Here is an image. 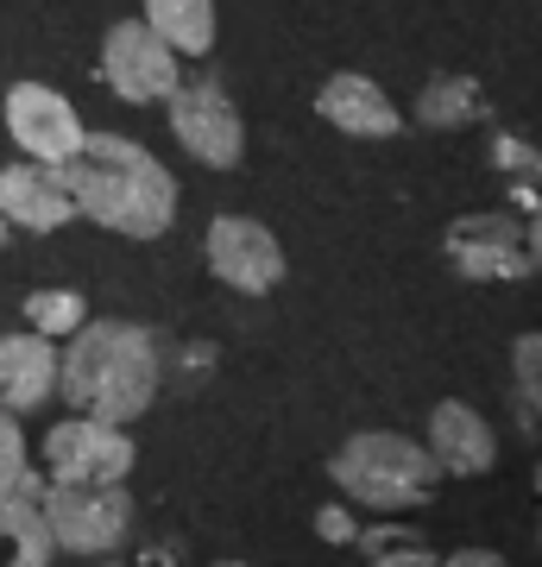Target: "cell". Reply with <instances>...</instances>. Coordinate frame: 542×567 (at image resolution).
Returning a JSON list of instances; mask_svg holds the SVG:
<instances>
[{"label":"cell","instance_id":"e0dca14e","mask_svg":"<svg viewBox=\"0 0 542 567\" xmlns=\"http://www.w3.org/2000/svg\"><path fill=\"white\" fill-rule=\"evenodd\" d=\"M145 25L177 58H208L215 51V0H145Z\"/></svg>","mask_w":542,"mask_h":567},{"label":"cell","instance_id":"ffe728a7","mask_svg":"<svg viewBox=\"0 0 542 567\" xmlns=\"http://www.w3.org/2000/svg\"><path fill=\"white\" fill-rule=\"evenodd\" d=\"M492 164H499V177L511 183V196H518L523 215H530V208L542 203V152L511 140V133H499V140H492Z\"/></svg>","mask_w":542,"mask_h":567},{"label":"cell","instance_id":"7402d4cb","mask_svg":"<svg viewBox=\"0 0 542 567\" xmlns=\"http://www.w3.org/2000/svg\"><path fill=\"white\" fill-rule=\"evenodd\" d=\"M511 372H518V391L536 404V416H542V328L536 334H518V347H511Z\"/></svg>","mask_w":542,"mask_h":567},{"label":"cell","instance_id":"cb8c5ba5","mask_svg":"<svg viewBox=\"0 0 542 567\" xmlns=\"http://www.w3.org/2000/svg\"><path fill=\"white\" fill-rule=\"evenodd\" d=\"M436 567H504L499 548H480V543H467V548H448Z\"/></svg>","mask_w":542,"mask_h":567},{"label":"cell","instance_id":"7c38bea8","mask_svg":"<svg viewBox=\"0 0 542 567\" xmlns=\"http://www.w3.org/2000/svg\"><path fill=\"white\" fill-rule=\"evenodd\" d=\"M76 215V196H70V177L58 164H7L0 171V221L25 227V234H58Z\"/></svg>","mask_w":542,"mask_h":567},{"label":"cell","instance_id":"7a4b0ae2","mask_svg":"<svg viewBox=\"0 0 542 567\" xmlns=\"http://www.w3.org/2000/svg\"><path fill=\"white\" fill-rule=\"evenodd\" d=\"M76 215H89L108 234L126 240H158L177 221V177L164 171L140 140L121 133H82V152L63 164Z\"/></svg>","mask_w":542,"mask_h":567},{"label":"cell","instance_id":"2e32d148","mask_svg":"<svg viewBox=\"0 0 542 567\" xmlns=\"http://www.w3.org/2000/svg\"><path fill=\"white\" fill-rule=\"evenodd\" d=\"M417 114H422V126H436V133H461V126L485 121L480 76H461V70L429 76V82H422V95H417Z\"/></svg>","mask_w":542,"mask_h":567},{"label":"cell","instance_id":"8fae6325","mask_svg":"<svg viewBox=\"0 0 542 567\" xmlns=\"http://www.w3.org/2000/svg\"><path fill=\"white\" fill-rule=\"evenodd\" d=\"M422 447L436 454L442 480H485L499 466V435H492V423L473 404H461V398H442V404L429 410Z\"/></svg>","mask_w":542,"mask_h":567},{"label":"cell","instance_id":"5bb4252c","mask_svg":"<svg viewBox=\"0 0 542 567\" xmlns=\"http://www.w3.org/2000/svg\"><path fill=\"white\" fill-rule=\"evenodd\" d=\"M316 114H321L328 126L354 133V140H391V133L403 126L398 102H391V95H385L372 76H360V70H341V76L321 82Z\"/></svg>","mask_w":542,"mask_h":567},{"label":"cell","instance_id":"3957f363","mask_svg":"<svg viewBox=\"0 0 542 567\" xmlns=\"http://www.w3.org/2000/svg\"><path fill=\"white\" fill-rule=\"evenodd\" d=\"M328 480L341 486L347 505L398 517V511H417V505L436 498L442 466H436V454H429L417 435H398V429H360V435H347V442L328 454Z\"/></svg>","mask_w":542,"mask_h":567},{"label":"cell","instance_id":"484cf974","mask_svg":"<svg viewBox=\"0 0 542 567\" xmlns=\"http://www.w3.org/2000/svg\"><path fill=\"white\" fill-rule=\"evenodd\" d=\"M140 567H177V555H171V548H145Z\"/></svg>","mask_w":542,"mask_h":567},{"label":"cell","instance_id":"f1b7e54d","mask_svg":"<svg viewBox=\"0 0 542 567\" xmlns=\"http://www.w3.org/2000/svg\"><path fill=\"white\" fill-rule=\"evenodd\" d=\"M536 492H542V466H536Z\"/></svg>","mask_w":542,"mask_h":567},{"label":"cell","instance_id":"8992f818","mask_svg":"<svg viewBox=\"0 0 542 567\" xmlns=\"http://www.w3.org/2000/svg\"><path fill=\"white\" fill-rule=\"evenodd\" d=\"M164 102H171V133H177V145L196 164L234 171V164L246 158V121H241V107L227 102V89L215 76H183Z\"/></svg>","mask_w":542,"mask_h":567},{"label":"cell","instance_id":"ac0fdd59","mask_svg":"<svg viewBox=\"0 0 542 567\" xmlns=\"http://www.w3.org/2000/svg\"><path fill=\"white\" fill-rule=\"evenodd\" d=\"M354 543L366 548V567H436L442 561L410 524H372V529H360Z\"/></svg>","mask_w":542,"mask_h":567},{"label":"cell","instance_id":"30bf717a","mask_svg":"<svg viewBox=\"0 0 542 567\" xmlns=\"http://www.w3.org/2000/svg\"><path fill=\"white\" fill-rule=\"evenodd\" d=\"M442 252L473 284H518L536 271L530 265V246H523V227L511 215H461V221H448Z\"/></svg>","mask_w":542,"mask_h":567},{"label":"cell","instance_id":"44dd1931","mask_svg":"<svg viewBox=\"0 0 542 567\" xmlns=\"http://www.w3.org/2000/svg\"><path fill=\"white\" fill-rule=\"evenodd\" d=\"M32 473V447H25V429H20V416H7L0 410V492H13Z\"/></svg>","mask_w":542,"mask_h":567},{"label":"cell","instance_id":"9a60e30c","mask_svg":"<svg viewBox=\"0 0 542 567\" xmlns=\"http://www.w3.org/2000/svg\"><path fill=\"white\" fill-rule=\"evenodd\" d=\"M0 543L13 548L20 567H51L58 561L51 517H44V473H25L13 492H0Z\"/></svg>","mask_w":542,"mask_h":567},{"label":"cell","instance_id":"5b68a950","mask_svg":"<svg viewBox=\"0 0 542 567\" xmlns=\"http://www.w3.org/2000/svg\"><path fill=\"white\" fill-rule=\"evenodd\" d=\"M133 461H140V447L126 429L76 416V410L44 435V480H58V486H126Z\"/></svg>","mask_w":542,"mask_h":567},{"label":"cell","instance_id":"4dcf8cb0","mask_svg":"<svg viewBox=\"0 0 542 567\" xmlns=\"http://www.w3.org/2000/svg\"><path fill=\"white\" fill-rule=\"evenodd\" d=\"M13 567H20V561H13Z\"/></svg>","mask_w":542,"mask_h":567},{"label":"cell","instance_id":"ba28073f","mask_svg":"<svg viewBox=\"0 0 542 567\" xmlns=\"http://www.w3.org/2000/svg\"><path fill=\"white\" fill-rule=\"evenodd\" d=\"M208 271L227 284V290H241V297H272L284 284V246L278 234L253 215H215L208 221Z\"/></svg>","mask_w":542,"mask_h":567},{"label":"cell","instance_id":"603a6c76","mask_svg":"<svg viewBox=\"0 0 542 567\" xmlns=\"http://www.w3.org/2000/svg\"><path fill=\"white\" fill-rule=\"evenodd\" d=\"M316 536H321V543H354L360 524H354V511H347V505H328V511H316Z\"/></svg>","mask_w":542,"mask_h":567},{"label":"cell","instance_id":"83f0119b","mask_svg":"<svg viewBox=\"0 0 542 567\" xmlns=\"http://www.w3.org/2000/svg\"><path fill=\"white\" fill-rule=\"evenodd\" d=\"M0 246H7V221H0Z\"/></svg>","mask_w":542,"mask_h":567},{"label":"cell","instance_id":"52a82bcc","mask_svg":"<svg viewBox=\"0 0 542 567\" xmlns=\"http://www.w3.org/2000/svg\"><path fill=\"white\" fill-rule=\"evenodd\" d=\"M101 82L121 102H140V107L164 102L183 82V58L145 20H121V25H108V39H101Z\"/></svg>","mask_w":542,"mask_h":567},{"label":"cell","instance_id":"d4e9b609","mask_svg":"<svg viewBox=\"0 0 542 567\" xmlns=\"http://www.w3.org/2000/svg\"><path fill=\"white\" fill-rule=\"evenodd\" d=\"M523 246H530V265H542V203L530 208V227H523Z\"/></svg>","mask_w":542,"mask_h":567},{"label":"cell","instance_id":"f546056e","mask_svg":"<svg viewBox=\"0 0 542 567\" xmlns=\"http://www.w3.org/2000/svg\"><path fill=\"white\" fill-rule=\"evenodd\" d=\"M536 548H542V529H536Z\"/></svg>","mask_w":542,"mask_h":567},{"label":"cell","instance_id":"4316f807","mask_svg":"<svg viewBox=\"0 0 542 567\" xmlns=\"http://www.w3.org/2000/svg\"><path fill=\"white\" fill-rule=\"evenodd\" d=\"M215 567H253V561H215Z\"/></svg>","mask_w":542,"mask_h":567},{"label":"cell","instance_id":"4fadbf2b","mask_svg":"<svg viewBox=\"0 0 542 567\" xmlns=\"http://www.w3.org/2000/svg\"><path fill=\"white\" fill-rule=\"evenodd\" d=\"M58 398V341L44 334H0V410L25 416Z\"/></svg>","mask_w":542,"mask_h":567},{"label":"cell","instance_id":"6da1fadb","mask_svg":"<svg viewBox=\"0 0 542 567\" xmlns=\"http://www.w3.org/2000/svg\"><path fill=\"white\" fill-rule=\"evenodd\" d=\"M164 385V353L158 334L140 322H82L70 334V353H58V391L76 416H95V423L133 429L145 410L158 404Z\"/></svg>","mask_w":542,"mask_h":567},{"label":"cell","instance_id":"9c48e42d","mask_svg":"<svg viewBox=\"0 0 542 567\" xmlns=\"http://www.w3.org/2000/svg\"><path fill=\"white\" fill-rule=\"evenodd\" d=\"M0 114H7V133H13V145H20L25 158L32 164H58V171L82 152V133H89L82 114L63 102L51 82H13Z\"/></svg>","mask_w":542,"mask_h":567},{"label":"cell","instance_id":"277c9868","mask_svg":"<svg viewBox=\"0 0 542 567\" xmlns=\"http://www.w3.org/2000/svg\"><path fill=\"white\" fill-rule=\"evenodd\" d=\"M44 517H51V543L58 555H114L133 536V492L126 486H58L44 480Z\"/></svg>","mask_w":542,"mask_h":567},{"label":"cell","instance_id":"d6986e66","mask_svg":"<svg viewBox=\"0 0 542 567\" xmlns=\"http://www.w3.org/2000/svg\"><path fill=\"white\" fill-rule=\"evenodd\" d=\"M82 322H89L82 290H32V297H25V328L44 334V341H70Z\"/></svg>","mask_w":542,"mask_h":567}]
</instances>
